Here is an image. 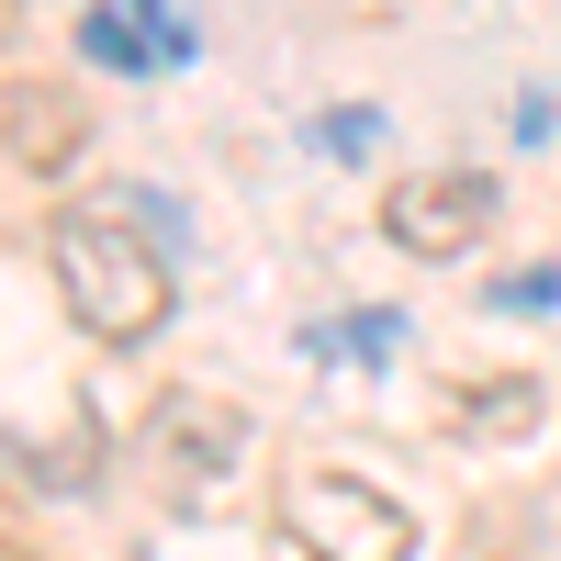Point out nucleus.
Returning <instances> with one entry per match:
<instances>
[{
  "label": "nucleus",
  "mask_w": 561,
  "mask_h": 561,
  "mask_svg": "<svg viewBox=\"0 0 561 561\" xmlns=\"http://www.w3.org/2000/svg\"><path fill=\"white\" fill-rule=\"evenodd\" d=\"M45 270H57V304L79 337L102 348H135L169 325V259L135 237L124 214H57L45 225Z\"/></svg>",
  "instance_id": "f257e3e1"
},
{
  "label": "nucleus",
  "mask_w": 561,
  "mask_h": 561,
  "mask_svg": "<svg viewBox=\"0 0 561 561\" xmlns=\"http://www.w3.org/2000/svg\"><path fill=\"white\" fill-rule=\"evenodd\" d=\"M280 539L304 561H415V517L382 505L370 483H348V472H304L280 494Z\"/></svg>",
  "instance_id": "f03ea898"
},
{
  "label": "nucleus",
  "mask_w": 561,
  "mask_h": 561,
  "mask_svg": "<svg viewBox=\"0 0 561 561\" xmlns=\"http://www.w3.org/2000/svg\"><path fill=\"white\" fill-rule=\"evenodd\" d=\"M494 214H505L494 169H415V180H393L382 237H393L404 259H472V248L494 237Z\"/></svg>",
  "instance_id": "7ed1b4c3"
},
{
  "label": "nucleus",
  "mask_w": 561,
  "mask_h": 561,
  "mask_svg": "<svg viewBox=\"0 0 561 561\" xmlns=\"http://www.w3.org/2000/svg\"><path fill=\"white\" fill-rule=\"evenodd\" d=\"M147 460L169 494H214L225 472L248 460V404H214V393H169L147 415Z\"/></svg>",
  "instance_id": "20e7f679"
},
{
  "label": "nucleus",
  "mask_w": 561,
  "mask_h": 561,
  "mask_svg": "<svg viewBox=\"0 0 561 561\" xmlns=\"http://www.w3.org/2000/svg\"><path fill=\"white\" fill-rule=\"evenodd\" d=\"M79 57L90 68H192V12L180 0H90L79 12Z\"/></svg>",
  "instance_id": "39448f33"
},
{
  "label": "nucleus",
  "mask_w": 561,
  "mask_h": 561,
  "mask_svg": "<svg viewBox=\"0 0 561 561\" xmlns=\"http://www.w3.org/2000/svg\"><path fill=\"white\" fill-rule=\"evenodd\" d=\"M12 472H23V483H45V494H79L90 472H102V427H90V415H68L57 449H45V438H12Z\"/></svg>",
  "instance_id": "423d86ee"
},
{
  "label": "nucleus",
  "mask_w": 561,
  "mask_h": 561,
  "mask_svg": "<svg viewBox=\"0 0 561 561\" xmlns=\"http://www.w3.org/2000/svg\"><path fill=\"white\" fill-rule=\"evenodd\" d=\"M404 348V314H337V325H304V359H359V370H382Z\"/></svg>",
  "instance_id": "0eeeda50"
},
{
  "label": "nucleus",
  "mask_w": 561,
  "mask_h": 561,
  "mask_svg": "<svg viewBox=\"0 0 561 561\" xmlns=\"http://www.w3.org/2000/svg\"><path fill=\"white\" fill-rule=\"evenodd\" d=\"M472 427H483V438H528V427H539V382H483V393H472Z\"/></svg>",
  "instance_id": "6e6552de"
},
{
  "label": "nucleus",
  "mask_w": 561,
  "mask_h": 561,
  "mask_svg": "<svg viewBox=\"0 0 561 561\" xmlns=\"http://www.w3.org/2000/svg\"><path fill=\"white\" fill-rule=\"evenodd\" d=\"M370 135H382V124H370V113H325V124H314V147H325V158H359Z\"/></svg>",
  "instance_id": "1a4fd4ad"
},
{
  "label": "nucleus",
  "mask_w": 561,
  "mask_h": 561,
  "mask_svg": "<svg viewBox=\"0 0 561 561\" xmlns=\"http://www.w3.org/2000/svg\"><path fill=\"white\" fill-rule=\"evenodd\" d=\"M494 304H517V314H539V304H561V270H517Z\"/></svg>",
  "instance_id": "9d476101"
}]
</instances>
